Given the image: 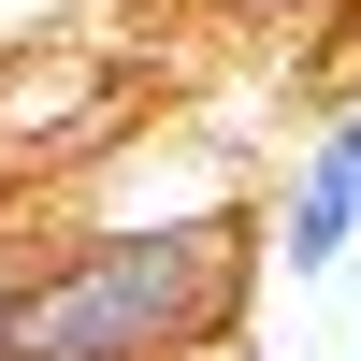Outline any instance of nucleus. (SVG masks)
Wrapping results in <instances>:
<instances>
[{"label": "nucleus", "mask_w": 361, "mask_h": 361, "mask_svg": "<svg viewBox=\"0 0 361 361\" xmlns=\"http://www.w3.org/2000/svg\"><path fill=\"white\" fill-rule=\"evenodd\" d=\"M231 304H246V217L102 231L15 289V361H188L231 333Z\"/></svg>", "instance_id": "f257e3e1"}, {"label": "nucleus", "mask_w": 361, "mask_h": 361, "mask_svg": "<svg viewBox=\"0 0 361 361\" xmlns=\"http://www.w3.org/2000/svg\"><path fill=\"white\" fill-rule=\"evenodd\" d=\"M347 246H361V102L304 145V173H289V217H275L289 289H333V275H347Z\"/></svg>", "instance_id": "f03ea898"}, {"label": "nucleus", "mask_w": 361, "mask_h": 361, "mask_svg": "<svg viewBox=\"0 0 361 361\" xmlns=\"http://www.w3.org/2000/svg\"><path fill=\"white\" fill-rule=\"evenodd\" d=\"M15 289H29V246H0V304H15Z\"/></svg>", "instance_id": "7ed1b4c3"}]
</instances>
